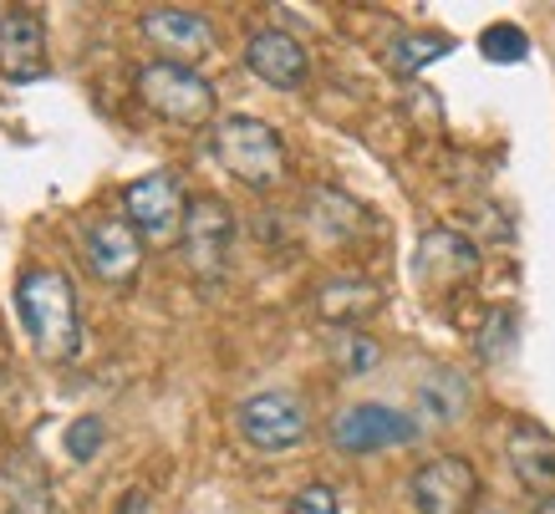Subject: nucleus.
I'll list each match as a JSON object with an SVG mask.
<instances>
[{
    "mask_svg": "<svg viewBox=\"0 0 555 514\" xmlns=\"http://www.w3.org/2000/svg\"><path fill=\"white\" fill-rule=\"evenodd\" d=\"M16 311L31 332L36 351L47 362H72L82 347V321H77V291L62 270L36 266L16 281Z\"/></svg>",
    "mask_w": 555,
    "mask_h": 514,
    "instance_id": "obj_1",
    "label": "nucleus"
},
{
    "mask_svg": "<svg viewBox=\"0 0 555 514\" xmlns=\"http://www.w3.org/2000/svg\"><path fill=\"white\" fill-rule=\"evenodd\" d=\"M209 153L230 179H240L255 194H270L275 183H286V143L260 117H219L209 133Z\"/></svg>",
    "mask_w": 555,
    "mask_h": 514,
    "instance_id": "obj_2",
    "label": "nucleus"
},
{
    "mask_svg": "<svg viewBox=\"0 0 555 514\" xmlns=\"http://www.w3.org/2000/svg\"><path fill=\"white\" fill-rule=\"evenodd\" d=\"M133 87L153 113L179 123V128H199V123L215 117V82L194 67H179V62H143Z\"/></svg>",
    "mask_w": 555,
    "mask_h": 514,
    "instance_id": "obj_3",
    "label": "nucleus"
},
{
    "mask_svg": "<svg viewBox=\"0 0 555 514\" xmlns=\"http://www.w3.org/2000/svg\"><path fill=\"white\" fill-rule=\"evenodd\" d=\"M235 428L240 438L260 453H286V448L306 444V433H311V413H306V402L286 387H270V393H255L235 408Z\"/></svg>",
    "mask_w": 555,
    "mask_h": 514,
    "instance_id": "obj_4",
    "label": "nucleus"
},
{
    "mask_svg": "<svg viewBox=\"0 0 555 514\" xmlns=\"http://www.w3.org/2000/svg\"><path fill=\"white\" fill-rule=\"evenodd\" d=\"M122 209H128V224L143 240H173V234H184V215H189L184 179L169 174V168L143 174V179L122 189Z\"/></svg>",
    "mask_w": 555,
    "mask_h": 514,
    "instance_id": "obj_5",
    "label": "nucleus"
},
{
    "mask_svg": "<svg viewBox=\"0 0 555 514\" xmlns=\"http://www.w3.org/2000/svg\"><path fill=\"white\" fill-rule=\"evenodd\" d=\"M418 417L398 413L387 402H352L332 417V444L341 453H383V448H403L418 444Z\"/></svg>",
    "mask_w": 555,
    "mask_h": 514,
    "instance_id": "obj_6",
    "label": "nucleus"
},
{
    "mask_svg": "<svg viewBox=\"0 0 555 514\" xmlns=\"http://www.w3.org/2000/svg\"><path fill=\"white\" fill-rule=\"evenodd\" d=\"M408 494H413L418 514H469L479 504V468L459 453H438V459L413 468Z\"/></svg>",
    "mask_w": 555,
    "mask_h": 514,
    "instance_id": "obj_7",
    "label": "nucleus"
},
{
    "mask_svg": "<svg viewBox=\"0 0 555 514\" xmlns=\"http://www.w3.org/2000/svg\"><path fill=\"white\" fill-rule=\"evenodd\" d=\"M230 240H235V215H230V204L215 200V194L189 200L179 245H184V266L194 270V275H209V281H215L219 270H224V260H230Z\"/></svg>",
    "mask_w": 555,
    "mask_h": 514,
    "instance_id": "obj_8",
    "label": "nucleus"
},
{
    "mask_svg": "<svg viewBox=\"0 0 555 514\" xmlns=\"http://www.w3.org/2000/svg\"><path fill=\"white\" fill-rule=\"evenodd\" d=\"M413 275L418 285L428 291H459V285H469L479 275V245H474L464 230H449V224H438L418 240V255H413Z\"/></svg>",
    "mask_w": 555,
    "mask_h": 514,
    "instance_id": "obj_9",
    "label": "nucleus"
},
{
    "mask_svg": "<svg viewBox=\"0 0 555 514\" xmlns=\"http://www.w3.org/2000/svg\"><path fill=\"white\" fill-rule=\"evenodd\" d=\"M143 36L164 51V62H179V67L204 62V56L215 51V26H209V16L184 11V5H153V11H143Z\"/></svg>",
    "mask_w": 555,
    "mask_h": 514,
    "instance_id": "obj_10",
    "label": "nucleus"
},
{
    "mask_svg": "<svg viewBox=\"0 0 555 514\" xmlns=\"http://www.w3.org/2000/svg\"><path fill=\"white\" fill-rule=\"evenodd\" d=\"M0 77L5 82L47 77V26L26 5H5L0 11Z\"/></svg>",
    "mask_w": 555,
    "mask_h": 514,
    "instance_id": "obj_11",
    "label": "nucleus"
},
{
    "mask_svg": "<svg viewBox=\"0 0 555 514\" xmlns=\"http://www.w3.org/2000/svg\"><path fill=\"white\" fill-rule=\"evenodd\" d=\"M82 249H87V266L113 285L133 281L138 266H143V234L128 219H92L82 230Z\"/></svg>",
    "mask_w": 555,
    "mask_h": 514,
    "instance_id": "obj_12",
    "label": "nucleus"
},
{
    "mask_svg": "<svg viewBox=\"0 0 555 514\" xmlns=\"http://www.w3.org/2000/svg\"><path fill=\"white\" fill-rule=\"evenodd\" d=\"M245 67L260 77L266 87H281V92H296L311 77V56L291 31H255L250 47H245Z\"/></svg>",
    "mask_w": 555,
    "mask_h": 514,
    "instance_id": "obj_13",
    "label": "nucleus"
},
{
    "mask_svg": "<svg viewBox=\"0 0 555 514\" xmlns=\"http://www.w3.org/2000/svg\"><path fill=\"white\" fill-rule=\"evenodd\" d=\"M505 459L515 468V479L530 489V494H555V433L540 428V423H509L505 433Z\"/></svg>",
    "mask_w": 555,
    "mask_h": 514,
    "instance_id": "obj_14",
    "label": "nucleus"
},
{
    "mask_svg": "<svg viewBox=\"0 0 555 514\" xmlns=\"http://www.w3.org/2000/svg\"><path fill=\"white\" fill-rule=\"evenodd\" d=\"M372 311H383V285L367 275H332L317 291V316L332 321L337 332H357Z\"/></svg>",
    "mask_w": 555,
    "mask_h": 514,
    "instance_id": "obj_15",
    "label": "nucleus"
},
{
    "mask_svg": "<svg viewBox=\"0 0 555 514\" xmlns=\"http://www.w3.org/2000/svg\"><path fill=\"white\" fill-rule=\"evenodd\" d=\"M306 224H317V234L332 240V245H352V240H362L372 230V215L367 204H357L341 189H317L311 204H306Z\"/></svg>",
    "mask_w": 555,
    "mask_h": 514,
    "instance_id": "obj_16",
    "label": "nucleus"
},
{
    "mask_svg": "<svg viewBox=\"0 0 555 514\" xmlns=\"http://www.w3.org/2000/svg\"><path fill=\"white\" fill-rule=\"evenodd\" d=\"M469 377L459 367H428L418 377V408L428 423H459L469 413Z\"/></svg>",
    "mask_w": 555,
    "mask_h": 514,
    "instance_id": "obj_17",
    "label": "nucleus"
},
{
    "mask_svg": "<svg viewBox=\"0 0 555 514\" xmlns=\"http://www.w3.org/2000/svg\"><path fill=\"white\" fill-rule=\"evenodd\" d=\"M454 51V36H443V31H403V36H392L383 51V62L398 77H418L423 67H434V62H443Z\"/></svg>",
    "mask_w": 555,
    "mask_h": 514,
    "instance_id": "obj_18",
    "label": "nucleus"
},
{
    "mask_svg": "<svg viewBox=\"0 0 555 514\" xmlns=\"http://www.w3.org/2000/svg\"><path fill=\"white\" fill-rule=\"evenodd\" d=\"M479 51H485V62H494V67H515V62L530 56V36L515 21H494V26L479 31Z\"/></svg>",
    "mask_w": 555,
    "mask_h": 514,
    "instance_id": "obj_19",
    "label": "nucleus"
},
{
    "mask_svg": "<svg viewBox=\"0 0 555 514\" xmlns=\"http://www.w3.org/2000/svg\"><path fill=\"white\" fill-rule=\"evenodd\" d=\"M332 362H337L341 372H372V367L383 362V347L362 332H337L332 336Z\"/></svg>",
    "mask_w": 555,
    "mask_h": 514,
    "instance_id": "obj_20",
    "label": "nucleus"
},
{
    "mask_svg": "<svg viewBox=\"0 0 555 514\" xmlns=\"http://www.w3.org/2000/svg\"><path fill=\"white\" fill-rule=\"evenodd\" d=\"M509 347H515V311H509V306H494V311L485 316V332H479V357H485V362H500V357H509Z\"/></svg>",
    "mask_w": 555,
    "mask_h": 514,
    "instance_id": "obj_21",
    "label": "nucleus"
},
{
    "mask_svg": "<svg viewBox=\"0 0 555 514\" xmlns=\"http://www.w3.org/2000/svg\"><path fill=\"white\" fill-rule=\"evenodd\" d=\"M102 438H107V433H102V417H77L67 428V453L77 464H87V459L102 448Z\"/></svg>",
    "mask_w": 555,
    "mask_h": 514,
    "instance_id": "obj_22",
    "label": "nucleus"
},
{
    "mask_svg": "<svg viewBox=\"0 0 555 514\" xmlns=\"http://www.w3.org/2000/svg\"><path fill=\"white\" fill-rule=\"evenodd\" d=\"M291 514H341V504H337V494L326 489V484H306L301 494L286 504Z\"/></svg>",
    "mask_w": 555,
    "mask_h": 514,
    "instance_id": "obj_23",
    "label": "nucleus"
},
{
    "mask_svg": "<svg viewBox=\"0 0 555 514\" xmlns=\"http://www.w3.org/2000/svg\"><path fill=\"white\" fill-rule=\"evenodd\" d=\"M535 514H555V494H545V499H540V504H535Z\"/></svg>",
    "mask_w": 555,
    "mask_h": 514,
    "instance_id": "obj_24",
    "label": "nucleus"
}]
</instances>
